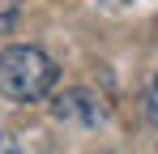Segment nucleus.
Masks as SVG:
<instances>
[{
    "instance_id": "nucleus-1",
    "label": "nucleus",
    "mask_w": 158,
    "mask_h": 154,
    "mask_svg": "<svg viewBox=\"0 0 158 154\" xmlns=\"http://www.w3.org/2000/svg\"><path fill=\"white\" fill-rule=\"evenodd\" d=\"M60 69L43 47H26V43H13V47L0 51V94L13 103H43L56 90Z\"/></svg>"
},
{
    "instance_id": "nucleus-3",
    "label": "nucleus",
    "mask_w": 158,
    "mask_h": 154,
    "mask_svg": "<svg viewBox=\"0 0 158 154\" xmlns=\"http://www.w3.org/2000/svg\"><path fill=\"white\" fill-rule=\"evenodd\" d=\"M17 17H22V4L17 0H0V34H13Z\"/></svg>"
},
{
    "instance_id": "nucleus-4",
    "label": "nucleus",
    "mask_w": 158,
    "mask_h": 154,
    "mask_svg": "<svg viewBox=\"0 0 158 154\" xmlns=\"http://www.w3.org/2000/svg\"><path fill=\"white\" fill-rule=\"evenodd\" d=\"M141 103H145V120H150V124H158V73L150 77V86H145Z\"/></svg>"
},
{
    "instance_id": "nucleus-2",
    "label": "nucleus",
    "mask_w": 158,
    "mask_h": 154,
    "mask_svg": "<svg viewBox=\"0 0 158 154\" xmlns=\"http://www.w3.org/2000/svg\"><path fill=\"white\" fill-rule=\"evenodd\" d=\"M52 116L60 124H81V128H98L107 124V116H111V107L98 90H90V86H73V90H64V94H56L52 103Z\"/></svg>"
},
{
    "instance_id": "nucleus-5",
    "label": "nucleus",
    "mask_w": 158,
    "mask_h": 154,
    "mask_svg": "<svg viewBox=\"0 0 158 154\" xmlns=\"http://www.w3.org/2000/svg\"><path fill=\"white\" fill-rule=\"evenodd\" d=\"M0 154H17V141H13V133H4V128H0Z\"/></svg>"
}]
</instances>
